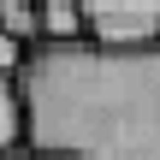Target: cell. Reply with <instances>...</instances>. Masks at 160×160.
Listing matches in <instances>:
<instances>
[{"mask_svg": "<svg viewBox=\"0 0 160 160\" xmlns=\"http://www.w3.org/2000/svg\"><path fill=\"white\" fill-rule=\"evenodd\" d=\"M18 95L53 160H160V48H30Z\"/></svg>", "mask_w": 160, "mask_h": 160, "instance_id": "6da1fadb", "label": "cell"}, {"mask_svg": "<svg viewBox=\"0 0 160 160\" xmlns=\"http://www.w3.org/2000/svg\"><path fill=\"white\" fill-rule=\"evenodd\" d=\"M95 48H160V0H77Z\"/></svg>", "mask_w": 160, "mask_h": 160, "instance_id": "7a4b0ae2", "label": "cell"}, {"mask_svg": "<svg viewBox=\"0 0 160 160\" xmlns=\"http://www.w3.org/2000/svg\"><path fill=\"white\" fill-rule=\"evenodd\" d=\"M36 12H42V48L89 42V24H83V6L77 0H36Z\"/></svg>", "mask_w": 160, "mask_h": 160, "instance_id": "3957f363", "label": "cell"}, {"mask_svg": "<svg viewBox=\"0 0 160 160\" xmlns=\"http://www.w3.org/2000/svg\"><path fill=\"white\" fill-rule=\"evenodd\" d=\"M0 30L18 36L24 48H42V12H36V0H0Z\"/></svg>", "mask_w": 160, "mask_h": 160, "instance_id": "277c9868", "label": "cell"}, {"mask_svg": "<svg viewBox=\"0 0 160 160\" xmlns=\"http://www.w3.org/2000/svg\"><path fill=\"white\" fill-rule=\"evenodd\" d=\"M12 142H24V95H18V83L0 77V148H12Z\"/></svg>", "mask_w": 160, "mask_h": 160, "instance_id": "5b68a950", "label": "cell"}, {"mask_svg": "<svg viewBox=\"0 0 160 160\" xmlns=\"http://www.w3.org/2000/svg\"><path fill=\"white\" fill-rule=\"evenodd\" d=\"M24 59H30V48H24L18 36H6V30H0V77H6V83H18V77H24Z\"/></svg>", "mask_w": 160, "mask_h": 160, "instance_id": "8992f818", "label": "cell"}, {"mask_svg": "<svg viewBox=\"0 0 160 160\" xmlns=\"http://www.w3.org/2000/svg\"><path fill=\"white\" fill-rule=\"evenodd\" d=\"M0 160H48L36 142H12V148H0Z\"/></svg>", "mask_w": 160, "mask_h": 160, "instance_id": "52a82bcc", "label": "cell"}, {"mask_svg": "<svg viewBox=\"0 0 160 160\" xmlns=\"http://www.w3.org/2000/svg\"><path fill=\"white\" fill-rule=\"evenodd\" d=\"M48 160H53V154H48Z\"/></svg>", "mask_w": 160, "mask_h": 160, "instance_id": "ba28073f", "label": "cell"}]
</instances>
